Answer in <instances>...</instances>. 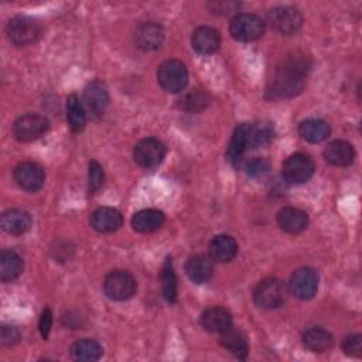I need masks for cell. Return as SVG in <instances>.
Returning <instances> with one entry per match:
<instances>
[{
	"mask_svg": "<svg viewBox=\"0 0 362 362\" xmlns=\"http://www.w3.org/2000/svg\"><path fill=\"white\" fill-rule=\"evenodd\" d=\"M308 62L301 57L286 58L274 71L266 95L270 99H288L298 95L304 88Z\"/></svg>",
	"mask_w": 362,
	"mask_h": 362,
	"instance_id": "obj_1",
	"label": "cell"
},
{
	"mask_svg": "<svg viewBox=\"0 0 362 362\" xmlns=\"http://www.w3.org/2000/svg\"><path fill=\"white\" fill-rule=\"evenodd\" d=\"M266 23L256 14L239 13L235 14L229 23L230 35L240 42H250L259 40L264 34Z\"/></svg>",
	"mask_w": 362,
	"mask_h": 362,
	"instance_id": "obj_2",
	"label": "cell"
},
{
	"mask_svg": "<svg viewBox=\"0 0 362 362\" xmlns=\"http://www.w3.org/2000/svg\"><path fill=\"white\" fill-rule=\"evenodd\" d=\"M6 33L11 44L17 47H25L38 41V38L41 37L42 28L37 20L31 17L18 16L8 21L6 27Z\"/></svg>",
	"mask_w": 362,
	"mask_h": 362,
	"instance_id": "obj_3",
	"label": "cell"
},
{
	"mask_svg": "<svg viewBox=\"0 0 362 362\" xmlns=\"http://www.w3.org/2000/svg\"><path fill=\"white\" fill-rule=\"evenodd\" d=\"M158 85L170 93L184 90L188 82V72L185 65L178 59H167L157 69Z\"/></svg>",
	"mask_w": 362,
	"mask_h": 362,
	"instance_id": "obj_4",
	"label": "cell"
},
{
	"mask_svg": "<svg viewBox=\"0 0 362 362\" xmlns=\"http://www.w3.org/2000/svg\"><path fill=\"white\" fill-rule=\"evenodd\" d=\"M136 280L126 270H112L105 276L103 293L107 298L115 301H124L134 296Z\"/></svg>",
	"mask_w": 362,
	"mask_h": 362,
	"instance_id": "obj_5",
	"label": "cell"
},
{
	"mask_svg": "<svg viewBox=\"0 0 362 362\" xmlns=\"http://www.w3.org/2000/svg\"><path fill=\"white\" fill-rule=\"evenodd\" d=\"M286 298L287 287L276 277L262 280L253 291V300L262 308H277L286 301Z\"/></svg>",
	"mask_w": 362,
	"mask_h": 362,
	"instance_id": "obj_6",
	"label": "cell"
},
{
	"mask_svg": "<svg viewBox=\"0 0 362 362\" xmlns=\"http://www.w3.org/2000/svg\"><path fill=\"white\" fill-rule=\"evenodd\" d=\"M49 127V122L44 115L25 113L13 124V134L18 141L28 143L40 139Z\"/></svg>",
	"mask_w": 362,
	"mask_h": 362,
	"instance_id": "obj_7",
	"label": "cell"
},
{
	"mask_svg": "<svg viewBox=\"0 0 362 362\" xmlns=\"http://www.w3.org/2000/svg\"><path fill=\"white\" fill-rule=\"evenodd\" d=\"M165 157V146L156 137L141 139L133 150V158L137 165L146 170L156 168Z\"/></svg>",
	"mask_w": 362,
	"mask_h": 362,
	"instance_id": "obj_8",
	"label": "cell"
},
{
	"mask_svg": "<svg viewBox=\"0 0 362 362\" xmlns=\"http://www.w3.org/2000/svg\"><path fill=\"white\" fill-rule=\"evenodd\" d=\"M267 24L279 34H294L303 23L301 13L290 6L273 7L267 13Z\"/></svg>",
	"mask_w": 362,
	"mask_h": 362,
	"instance_id": "obj_9",
	"label": "cell"
},
{
	"mask_svg": "<svg viewBox=\"0 0 362 362\" xmlns=\"http://www.w3.org/2000/svg\"><path fill=\"white\" fill-rule=\"evenodd\" d=\"M314 161L308 154L294 153L283 164V177L291 184H303L314 174Z\"/></svg>",
	"mask_w": 362,
	"mask_h": 362,
	"instance_id": "obj_10",
	"label": "cell"
},
{
	"mask_svg": "<svg viewBox=\"0 0 362 362\" xmlns=\"http://www.w3.org/2000/svg\"><path fill=\"white\" fill-rule=\"evenodd\" d=\"M288 287L300 300L313 298L318 288V273L311 267H300L291 274Z\"/></svg>",
	"mask_w": 362,
	"mask_h": 362,
	"instance_id": "obj_11",
	"label": "cell"
},
{
	"mask_svg": "<svg viewBox=\"0 0 362 362\" xmlns=\"http://www.w3.org/2000/svg\"><path fill=\"white\" fill-rule=\"evenodd\" d=\"M14 181L17 185L28 192H35L42 188L45 174L41 165L33 161H23L14 168Z\"/></svg>",
	"mask_w": 362,
	"mask_h": 362,
	"instance_id": "obj_12",
	"label": "cell"
},
{
	"mask_svg": "<svg viewBox=\"0 0 362 362\" xmlns=\"http://www.w3.org/2000/svg\"><path fill=\"white\" fill-rule=\"evenodd\" d=\"M109 103L107 88L102 81H92L83 89V106L92 117H102Z\"/></svg>",
	"mask_w": 362,
	"mask_h": 362,
	"instance_id": "obj_13",
	"label": "cell"
},
{
	"mask_svg": "<svg viewBox=\"0 0 362 362\" xmlns=\"http://www.w3.org/2000/svg\"><path fill=\"white\" fill-rule=\"evenodd\" d=\"M164 28L156 21L141 23L134 31V42L143 51H156L163 45Z\"/></svg>",
	"mask_w": 362,
	"mask_h": 362,
	"instance_id": "obj_14",
	"label": "cell"
},
{
	"mask_svg": "<svg viewBox=\"0 0 362 362\" xmlns=\"http://www.w3.org/2000/svg\"><path fill=\"white\" fill-rule=\"evenodd\" d=\"M123 218L122 214L110 206H100L96 208L89 218V223L92 229L99 233H110L117 230L122 226Z\"/></svg>",
	"mask_w": 362,
	"mask_h": 362,
	"instance_id": "obj_15",
	"label": "cell"
},
{
	"mask_svg": "<svg viewBox=\"0 0 362 362\" xmlns=\"http://www.w3.org/2000/svg\"><path fill=\"white\" fill-rule=\"evenodd\" d=\"M192 48L201 55H211L218 51L221 45V37L218 30L209 25H201L194 30L191 35Z\"/></svg>",
	"mask_w": 362,
	"mask_h": 362,
	"instance_id": "obj_16",
	"label": "cell"
},
{
	"mask_svg": "<svg viewBox=\"0 0 362 362\" xmlns=\"http://www.w3.org/2000/svg\"><path fill=\"white\" fill-rule=\"evenodd\" d=\"M201 327L214 334H222L232 327V315L223 307H209L199 317Z\"/></svg>",
	"mask_w": 362,
	"mask_h": 362,
	"instance_id": "obj_17",
	"label": "cell"
},
{
	"mask_svg": "<svg viewBox=\"0 0 362 362\" xmlns=\"http://www.w3.org/2000/svg\"><path fill=\"white\" fill-rule=\"evenodd\" d=\"M277 223L287 233H300L308 225V215L298 208L284 206L277 212Z\"/></svg>",
	"mask_w": 362,
	"mask_h": 362,
	"instance_id": "obj_18",
	"label": "cell"
},
{
	"mask_svg": "<svg viewBox=\"0 0 362 362\" xmlns=\"http://www.w3.org/2000/svg\"><path fill=\"white\" fill-rule=\"evenodd\" d=\"M322 154L325 161L335 167H346L355 160V150L352 144L344 140H334L328 143Z\"/></svg>",
	"mask_w": 362,
	"mask_h": 362,
	"instance_id": "obj_19",
	"label": "cell"
},
{
	"mask_svg": "<svg viewBox=\"0 0 362 362\" xmlns=\"http://www.w3.org/2000/svg\"><path fill=\"white\" fill-rule=\"evenodd\" d=\"M209 257L218 263L230 262L238 253V243L229 235H218L209 242Z\"/></svg>",
	"mask_w": 362,
	"mask_h": 362,
	"instance_id": "obj_20",
	"label": "cell"
},
{
	"mask_svg": "<svg viewBox=\"0 0 362 362\" xmlns=\"http://www.w3.org/2000/svg\"><path fill=\"white\" fill-rule=\"evenodd\" d=\"M31 215L23 209H7L0 218L3 230L11 235H21L31 226Z\"/></svg>",
	"mask_w": 362,
	"mask_h": 362,
	"instance_id": "obj_21",
	"label": "cell"
},
{
	"mask_svg": "<svg viewBox=\"0 0 362 362\" xmlns=\"http://www.w3.org/2000/svg\"><path fill=\"white\" fill-rule=\"evenodd\" d=\"M214 267L209 257L204 255L191 256L185 263V273L188 279L197 284H202L208 281L212 276Z\"/></svg>",
	"mask_w": 362,
	"mask_h": 362,
	"instance_id": "obj_22",
	"label": "cell"
},
{
	"mask_svg": "<svg viewBox=\"0 0 362 362\" xmlns=\"http://www.w3.org/2000/svg\"><path fill=\"white\" fill-rule=\"evenodd\" d=\"M164 223V214L158 209H141L132 218V226L136 232L150 233L157 230Z\"/></svg>",
	"mask_w": 362,
	"mask_h": 362,
	"instance_id": "obj_23",
	"label": "cell"
},
{
	"mask_svg": "<svg viewBox=\"0 0 362 362\" xmlns=\"http://www.w3.org/2000/svg\"><path fill=\"white\" fill-rule=\"evenodd\" d=\"M249 129H250V124L240 123L233 130L232 139L226 150V157L233 165L238 164V161L249 147Z\"/></svg>",
	"mask_w": 362,
	"mask_h": 362,
	"instance_id": "obj_24",
	"label": "cell"
},
{
	"mask_svg": "<svg viewBox=\"0 0 362 362\" xmlns=\"http://www.w3.org/2000/svg\"><path fill=\"white\" fill-rule=\"evenodd\" d=\"M219 342L225 349H228L238 359H245L249 352V345L245 334L232 327L221 334Z\"/></svg>",
	"mask_w": 362,
	"mask_h": 362,
	"instance_id": "obj_25",
	"label": "cell"
},
{
	"mask_svg": "<svg viewBox=\"0 0 362 362\" xmlns=\"http://www.w3.org/2000/svg\"><path fill=\"white\" fill-rule=\"evenodd\" d=\"M71 356L79 362H93L102 356V346L98 341L90 338H82L71 345Z\"/></svg>",
	"mask_w": 362,
	"mask_h": 362,
	"instance_id": "obj_26",
	"label": "cell"
},
{
	"mask_svg": "<svg viewBox=\"0 0 362 362\" xmlns=\"http://www.w3.org/2000/svg\"><path fill=\"white\" fill-rule=\"evenodd\" d=\"M329 126L321 119H305L298 124L300 136L310 143H321L329 136Z\"/></svg>",
	"mask_w": 362,
	"mask_h": 362,
	"instance_id": "obj_27",
	"label": "cell"
},
{
	"mask_svg": "<svg viewBox=\"0 0 362 362\" xmlns=\"http://www.w3.org/2000/svg\"><path fill=\"white\" fill-rule=\"evenodd\" d=\"M303 345L311 352H325L332 346V335L320 327H313L304 331Z\"/></svg>",
	"mask_w": 362,
	"mask_h": 362,
	"instance_id": "obj_28",
	"label": "cell"
},
{
	"mask_svg": "<svg viewBox=\"0 0 362 362\" xmlns=\"http://www.w3.org/2000/svg\"><path fill=\"white\" fill-rule=\"evenodd\" d=\"M23 272V260L14 252L4 249L0 253V279L1 281H13L16 280Z\"/></svg>",
	"mask_w": 362,
	"mask_h": 362,
	"instance_id": "obj_29",
	"label": "cell"
},
{
	"mask_svg": "<svg viewBox=\"0 0 362 362\" xmlns=\"http://www.w3.org/2000/svg\"><path fill=\"white\" fill-rule=\"evenodd\" d=\"M66 122L74 133L82 132L86 124L85 106L75 93L66 98Z\"/></svg>",
	"mask_w": 362,
	"mask_h": 362,
	"instance_id": "obj_30",
	"label": "cell"
},
{
	"mask_svg": "<svg viewBox=\"0 0 362 362\" xmlns=\"http://www.w3.org/2000/svg\"><path fill=\"white\" fill-rule=\"evenodd\" d=\"M161 291L163 297L168 303H174L177 298V277L171 263V259H165L161 270Z\"/></svg>",
	"mask_w": 362,
	"mask_h": 362,
	"instance_id": "obj_31",
	"label": "cell"
},
{
	"mask_svg": "<svg viewBox=\"0 0 362 362\" xmlns=\"http://www.w3.org/2000/svg\"><path fill=\"white\" fill-rule=\"evenodd\" d=\"M274 130L269 122L250 124L249 129V147H262L273 139Z\"/></svg>",
	"mask_w": 362,
	"mask_h": 362,
	"instance_id": "obj_32",
	"label": "cell"
},
{
	"mask_svg": "<svg viewBox=\"0 0 362 362\" xmlns=\"http://www.w3.org/2000/svg\"><path fill=\"white\" fill-rule=\"evenodd\" d=\"M209 102V98L205 92L202 90H192L189 93H185L181 99H180V107L182 110H187V112H192V113H197V112H201L202 109L206 107Z\"/></svg>",
	"mask_w": 362,
	"mask_h": 362,
	"instance_id": "obj_33",
	"label": "cell"
},
{
	"mask_svg": "<svg viewBox=\"0 0 362 362\" xmlns=\"http://www.w3.org/2000/svg\"><path fill=\"white\" fill-rule=\"evenodd\" d=\"M103 178H105V175H103V168H102V165H100L98 161H95V160L89 161V167H88L89 191H90V192H96V191L102 187Z\"/></svg>",
	"mask_w": 362,
	"mask_h": 362,
	"instance_id": "obj_34",
	"label": "cell"
},
{
	"mask_svg": "<svg viewBox=\"0 0 362 362\" xmlns=\"http://www.w3.org/2000/svg\"><path fill=\"white\" fill-rule=\"evenodd\" d=\"M245 171L249 177H262L269 171V163L262 157H253L246 161Z\"/></svg>",
	"mask_w": 362,
	"mask_h": 362,
	"instance_id": "obj_35",
	"label": "cell"
},
{
	"mask_svg": "<svg viewBox=\"0 0 362 362\" xmlns=\"http://www.w3.org/2000/svg\"><path fill=\"white\" fill-rule=\"evenodd\" d=\"M342 349L349 356H361L362 355V337L359 334H351L345 337L342 341Z\"/></svg>",
	"mask_w": 362,
	"mask_h": 362,
	"instance_id": "obj_36",
	"label": "cell"
},
{
	"mask_svg": "<svg viewBox=\"0 0 362 362\" xmlns=\"http://www.w3.org/2000/svg\"><path fill=\"white\" fill-rule=\"evenodd\" d=\"M20 339V332L16 327L11 325H3L0 331V341L4 346H10L17 344Z\"/></svg>",
	"mask_w": 362,
	"mask_h": 362,
	"instance_id": "obj_37",
	"label": "cell"
},
{
	"mask_svg": "<svg viewBox=\"0 0 362 362\" xmlns=\"http://www.w3.org/2000/svg\"><path fill=\"white\" fill-rule=\"evenodd\" d=\"M209 7H211L212 13H215V14L228 16V14H232L233 11H236L239 4L235 1H212V3H209Z\"/></svg>",
	"mask_w": 362,
	"mask_h": 362,
	"instance_id": "obj_38",
	"label": "cell"
},
{
	"mask_svg": "<svg viewBox=\"0 0 362 362\" xmlns=\"http://www.w3.org/2000/svg\"><path fill=\"white\" fill-rule=\"evenodd\" d=\"M51 325H52V313H51L49 308H44V311H42V314L40 317V324H38L41 337L44 339L48 338L49 331H51Z\"/></svg>",
	"mask_w": 362,
	"mask_h": 362,
	"instance_id": "obj_39",
	"label": "cell"
}]
</instances>
